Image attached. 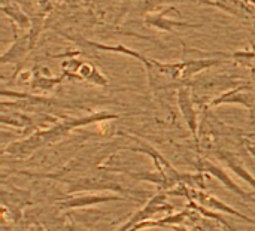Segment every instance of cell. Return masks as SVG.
<instances>
[{
	"label": "cell",
	"mask_w": 255,
	"mask_h": 231,
	"mask_svg": "<svg viewBox=\"0 0 255 231\" xmlns=\"http://www.w3.org/2000/svg\"><path fill=\"white\" fill-rule=\"evenodd\" d=\"M117 118L118 115L109 114V112H96V114H88L82 116H64L46 128H39L33 131L31 134L25 136L24 139L12 142L9 146L3 149V157H10L16 160L28 158L37 149L60 142L76 128L87 127V125L102 122V121L117 119Z\"/></svg>",
	"instance_id": "obj_1"
},
{
	"label": "cell",
	"mask_w": 255,
	"mask_h": 231,
	"mask_svg": "<svg viewBox=\"0 0 255 231\" xmlns=\"http://www.w3.org/2000/svg\"><path fill=\"white\" fill-rule=\"evenodd\" d=\"M131 197H126L121 194H105V193H87V194H76V196H64L55 203V209L60 212L64 211H75V209H87L97 205H105L111 202H123L130 200ZM134 200V199H131Z\"/></svg>",
	"instance_id": "obj_2"
},
{
	"label": "cell",
	"mask_w": 255,
	"mask_h": 231,
	"mask_svg": "<svg viewBox=\"0 0 255 231\" xmlns=\"http://www.w3.org/2000/svg\"><path fill=\"white\" fill-rule=\"evenodd\" d=\"M167 197H169L167 191H163V190H160L158 193L151 196L149 200L145 203V206L142 209H139L133 217H130V220L118 231H130L134 226H137L143 221L152 220L158 214H173L175 206L167 203Z\"/></svg>",
	"instance_id": "obj_3"
},
{
	"label": "cell",
	"mask_w": 255,
	"mask_h": 231,
	"mask_svg": "<svg viewBox=\"0 0 255 231\" xmlns=\"http://www.w3.org/2000/svg\"><path fill=\"white\" fill-rule=\"evenodd\" d=\"M196 167H197L199 172H202V173H205V175H209V176L215 178L217 181H220L229 191H232L233 194H236V196H238L239 199H242L244 202L255 203L254 194H253V193H248V191H245V190H242V188L239 187V184H236V182L227 175V172H226L223 167H220L218 164H215V163H212V161H209V160H206V158H199L197 163H196Z\"/></svg>",
	"instance_id": "obj_4"
},
{
	"label": "cell",
	"mask_w": 255,
	"mask_h": 231,
	"mask_svg": "<svg viewBox=\"0 0 255 231\" xmlns=\"http://www.w3.org/2000/svg\"><path fill=\"white\" fill-rule=\"evenodd\" d=\"M223 105H241L250 111H255V91L248 84H241L236 88L221 93L220 96L214 97L208 108H218Z\"/></svg>",
	"instance_id": "obj_5"
},
{
	"label": "cell",
	"mask_w": 255,
	"mask_h": 231,
	"mask_svg": "<svg viewBox=\"0 0 255 231\" xmlns=\"http://www.w3.org/2000/svg\"><path fill=\"white\" fill-rule=\"evenodd\" d=\"M176 105H178V109L181 112L184 122L187 124L188 130L191 131V134L199 146V143H200L199 142V115H197V109L194 106V99H193L190 85H182L178 90Z\"/></svg>",
	"instance_id": "obj_6"
},
{
	"label": "cell",
	"mask_w": 255,
	"mask_h": 231,
	"mask_svg": "<svg viewBox=\"0 0 255 231\" xmlns=\"http://www.w3.org/2000/svg\"><path fill=\"white\" fill-rule=\"evenodd\" d=\"M33 48H34V45H33V42H31V39H30L28 31H27L25 34L22 33V34L13 37V43H12L10 48L1 55L0 63H1V64H15V66H16L15 75H18V72H19L22 63H24L27 54H28ZM15 75H13V76H15Z\"/></svg>",
	"instance_id": "obj_7"
},
{
	"label": "cell",
	"mask_w": 255,
	"mask_h": 231,
	"mask_svg": "<svg viewBox=\"0 0 255 231\" xmlns=\"http://www.w3.org/2000/svg\"><path fill=\"white\" fill-rule=\"evenodd\" d=\"M167 10H169V7L163 9L161 12L146 15L145 24L149 25V27H154L157 30L166 31V33H176L181 28H200L202 27V24H194V22H187V21H178V19L166 18V12Z\"/></svg>",
	"instance_id": "obj_8"
},
{
	"label": "cell",
	"mask_w": 255,
	"mask_h": 231,
	"mask_svg": "<svg viewBox=\"0 0 255 231\" xmlns=\"http://www.w3.org/2000/svg\"><path fill=\"white\" fill-rule=\"evenodd\" d=\"M227 61V58H191V60H184L181 61L182 66V73H181V81L184 84H190V79L202 73L203 70H208L215 66H221Z\"/></svg>",
	"instance_id": "obj_9"
},
{
	"label": "cell",
	"mask_w": 255,
	"mask_h": 231,
	"mask_svg": "<svg viewBox=\"0 0 255 231\" xmlns=\"http://www.w3.org/2000/svg\"><path fill=\"white\" fill-rule=\"evenodd\" d=\"M75 42L78 45H85L87 48H91V49H96V51H106V52H115V54H120V55H127V57H131L134 60H137L139 63H142L143 66L148 63V57L142 55L140 52L131 49V48H127L124 45H106V43H100V42H94V40H87V39H82V37H75Z\"/></svg>",
	"instance_id": "obj_10"
},
{
	"label": "cell",
	"mask_w": 255,
	"mask_h": 231,
	"mask_svg": "<svg viewBox=\"0 0 255 231\" xmlns=\"http://www.w3.org/2000/svg\"><path fill=\"white\" fill-rule=\"evenodd\" d=\"M215 155H217V158L218 160H221L223 163H226L227 164V167L236 175V176H239L242 181H245L248 185H251L253 188H255V178L254 175L242 164V161L238 158V155L236 154H233V152H230V151H224V149H220V151H217L215 152Z\"/></svg>",
	"instance_id": "obj_11"
},
{
	"label": "cell",
	"mask_w": 255,
	"mask_h": 231,
	"mask_svg": "<svg viewBox=\"0 0 255 231\" xmlns=\"http://www.w3.org/2000/svg\"><path fill=\"white\" fill-rule=\"evenodd\" d=\"M1 12L10 19L12 27H13V37L19 36L18 30H21L24 33V30H30L33 19H30V16L27 13H24V10L16 4V3H3L1 4Z\"/></svg>",
	"instance_id": "obj_12"
},
{
	"label": "cell",
	"mask_w": 255,
	"mask_h": 231,
	"mask_svg": "<svg viewBox=\"0 0 255 231\" xmlns=\"http://www.w3.org/2000/svg\"><path fill=\"white\" fill-rule=\"evenodd\" d=\"M78 81H87L93 85L97 87H106L109 84L108 76H105L102 73V70H99L96 66L90 64V63H82L78 72Z\"/></svg>",
	"instance_id": "obj_13"
},
{
	"label": "cell",
	"mask_w": 255,
	"mask_h": 231,
	"mask_svg": "<svg viewBox=\"0 0 255 231\" xmlns=\"http://www.w3.org/2000/svg\"><path fill=\"white\" fill-rule=\"evenodd\" d=\"M64 81V76L60 75L57 78H49V76H45L42 73H36L33 75V79L30 82L31 85V90H39V91H52L58 84H61Z\"/></svg>",
	"instance_id": "obj_14"
},
{
	"label": "cell",
	"mask_w": 255,
	"mask_h": 231,
	"mask_svg": "<svg viewBox=\"0 0 255 231\" xmlns=\"http://www.w3.org/2000/svg\"><path fill=\"white\" fill-rule=\"evenodd\" d=\"M191 231H224L223 227L209 218H205L202 215H199L193 223H191Z\"/></svg>",
	"instance_id": "obj_15"
},
{
	"label": "cell",
	"mask_w": 255,
	"mask_h": 231,
	"mask_svg": "<svg viewBox=\"0 0 255 231\" xmlns=\"http://www.w3.org/2000/svg\"><path fill=\"white\" fill-rule=\"evenodd\" d=\"M64 231H88L84 226H81L79 223H75V221H72V223H67L66 224V230Z\"/></svg>",
	"instance_id": "obj_16"
},
{
	"label": "cell",
	"mask_w": 255,
	"mask_h": 231,
	"mask_svg": "<svg viewBox=\"0 0 255 231\" xmlns=\"http://www.w3.org/2000/svg\"><path fill=\"white\" fill-rule=\"evenodd\" d=\"M28 230L30 231H48L42 224H39L37 221H33L31 224H30V227H28Z\"/></svg>",
	"instance_id": "obj_17"
},
{
	"label": "cell",
	"mask_w": 255,
	"mask_h": 231,
	"mask_svg": "<svg viewBox=\"0 0 255 231\" xmlns=\"http://www.w3.org/2000/svg\"><path fill=\"white\" fill-rule=\"evenodd\" d=\"M247 151L250 152V155L255 160V145H253V143H247Z\"/></svg>",
	"instance_id": "obj_18"
},
{
	"label": "cell",
	"mask_w": 255,
	"mask_h": 231,
	"mask_svg": "<svg viewBox=\"0 0 255 231\" xmlns=\"http://www.w3.org/2000/svg\"><path fill=\"white\" fill-rule=\"evenodd\" d=\"M170 229L173 231H191L187 226H182V224H181V226H173V227H170Z\"/></svg>",
	"instance_id": "obj_19"
},
{
	"label": "cell",
	"mask_w": 255,
	"mask_h": 231,
	"mask_svg": "<svg viewBox=\"0 0 255 231\" xmlns=\"http://www.w3.org/2000/svg\"><path fill=\"white\" fill-rule=\"evenodd\" d=\"M253 214H254V215H255V212H254V211H253Z\"/></svg>",
	"instance_id": "obj_20"
}]
</instances>
